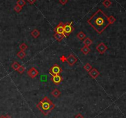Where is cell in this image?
<instances>
[{
	"label": "cell",
	"instance_id": "52a82bcc",
	"mask_svg": "<svg viewBox=\"0 0 126 118\" xmlns=\"http://www.w3.org/2000/svg\"><path fill=\"white\" fill-rule=\"evenodd\" d=\"M77 58L75 57L74 55H72V54H70V55L67 58L66 62H68V64L70 66L75 64L77 62Z\"/></svg>",
	"mask_w": 126,
	"mask_h": 118
},
{
	"label": "cell",
	"instance_id": "603a6c76",
	"mask_svg": "<svg viewBox=\"0 0 126 118\" xmlns=\"http://www.w3.org/2000/svg\"><path fill=\"white\" fill-rule=\"evenodd\" d=\"M26 3L24 0H18L17 1V4H18V5L21 7H23L24 6L26 5Z\"/></svg>",
	"mask_w": 126,
	"mask_h": 118
},
{
	"label": "cell",
	"instance_id": "4316f807",
	"mask_svg": "<svg viewBox=\"0 0 126 118\" xmlns=\"http://www.w3.org/2000/svg\"><path fill=\"white\" fill-rule=\"evenodd\" d=\"M68 0H59V3H61L62 5H64V4H66L68 3Z\"/></svg>",
	"mask_w": 126,
	"mask_h": 118
},
{
	"label": "cell",
	"instance_id": "3957f363",
	"mask_svg": "<svg viewBox=\"0 0 126 118\" xmlns=\"http://www.w3.org/2000/svg\"><path fill=\"white\" fill-rule=\"evenodd\" d=\"M62 70L61 68L57 64H55L53 66L50 68V71H49V73L51 74V75H59L61 73H62Z\"/></svg>",
	"mask_w": 126,
	"mask_h": 118
},
{
	"label": "cell",
	"instance_id": "2e32d148",
	"mask_svg": "<svg viewBox=\"0 0 126 118\" xmlns=\"http://www.w3.org/2000/svg\"><path fill=\"white\" fill-rule=\"evenodd\" d=\"M20 65L19 64V63H18L17 61H15V62H13L11 65V67L14 70V71H17L19 68L20 67Z\"/></svg>",
	"mask_w": 126,
	"mask_h": 118
},
{
	"label": "cell",
	"instance_id": "7a4b0ae2",
	"mask_svg": "<svg viewBox=\"0 0 126 118\" xmlns=\"http://www.w3.org/2000/svg\"><path fill=\"white\" fill-rule=\"evenodd\" d=\"M36 106L43 115L47 116L55 108V104L50 100L48 97H45Z\"/></svg>",
	"mask_w": 126,
	"mask_h": 118
},
{
	"label": "cell",
	"instance_id": "9a60e30c",
	"mask_svg": "<svg viewBox=\"0 0 126 118\" xmlns=\"http://www.w3.org/2000/svg\"><path fill=\"white\" fill-rule=\"evenodd\" d=\"M40 32L37 29H34L31 32V35L35 38H38L40 36Z\"/></svg>",
	"mask_w": 126,
	"mask_h": 118
},
{
	"label": "cell",
	"instance_id": "6da1fadb",
	"mask_svg": "<svg viewBox=\"0 0 126 118\" xmlns=\"http://www.w3.org/2000/svg\"><path fill=\"white\" fill-rule=\"evenodd\" d=\"M87 22L99 34L104 32V30L110 25L108 21V17L101 9H98L87 20Z\"/></svg>",
	"mask_w": 126,
	"mask_h": 118
},
{
	"label": "cell",
	"instance_id": "5b68a950",
	"mask_svg": "<svg viewBox=\"0 0 126 118\" xmlns=\"http://www.w3.org/2000/svg\"><path fill=\"white\" fill-rule=\"evenodd\" d=\"M96 49H97V51L99 52V54H101V55H103L104 53L107 51L108 48L107 46L104 44V43L101 42V43H99V44H98V46L96 47Z\"/></svg>",
	"mask_w": 126,
	"mask_h": 118
},
{
	"label": "cell",
	"instance_id": "277c9868",
	"mask_svg": "<svg viewBox=\"0 0 126 118\" xmlns=\"http://www.w3.org/2000/svg\"><path fill=\"white\" fill-rule=\"evenodd\" d=\"M72 22H71L70 23H66L64 25V34L66 37L69 36V34L74 31V28L72 26Z\"/></svg>",
	"mask_w": 126,
	"mask_h": 118
},
{
	"label": "cell",
	"instance_id": "d6986e66",
	"mask_svg": "<svg viewBox=\"0 0 126 118\" xmlns=\"http://www.w3.org/2000/svg\"><path fill=\"white\" fill-rule=\"evenodd\" d=\"M112 3L110 0H104V1L103 2V4L105 8H109L110 6L111 5Z\"/></svg>",
	"mask_w": 126,
	"mask_h": 118
},
{
	"label": "cell",
	"instance_id": "d4e9b609",
	"mask_svg": "<svg viewBox=\"0 0 126 118\" xmlns=\"http://www.w3.org/2000/svg\"><path fill=\"white\" fill-rule=\"evenodd\" d=\"M24 71H25V67L22 66H20V67H19V69H18V71H17L18 73L20 74H23L24 72Z\"/></svg>",
	"mask_w": 126,
	"mask_h": 118
},
{
	"label": "cell",
	"instance_id": "ffe728a7",
	"mask_svg": "<svg viewBox=\"0 0 126 118\" xmlns=\"http://www.w3.org/2000/svg\"><path fill=\"white\" fill-rule=\"evenodd\" d=\"M84 69L87 72H90L92 70V67L90 63H87L85 66H84Z\"/></svg>",
	"mask_w": 126,
	"mask_h": 118
},
{
	"label": "cell",
	"instance_id": "7402d4cb",
	"mask_svg": "<svg viewBox=\"0 0 126 118\" xmlns=\"http://www.w3.org/2000/svg\"><path fill=\"white\" fill-rule=\"evenodd\" d=\"M19 48H20V50H22V51H25V50H26L27 48H28V46H27V45L26 44V43H23L21 44H20Z\"/></svg>",
	"mask_w": 126,
	"mask_h": 118
},
{
	"label": "cell",
	"instance_id": "f1b7e54d",
	"mask_svg": "<svg viewBox=\"0 0 126 118\" xmlns=\"http://www.w3.org/2000/svg\"><path fill=\"white\" fill-rule=\"evenodd\" d=\"M75 118H84V117L80 113H79L75 116Z\"/></svg>",
	"mask_w": 126,
	"mask_h": 118
},
{
	"label": "cell",
	"instance_id": "4fadbf2b",
	"mask_svg": "<svg viewBox=\"0 0 126 118\" xmlns=\"http://www.w3.org/2000/svg\"><path fill=\"white\" fill-rule=\"evenodd\" d=\"M51 95L53 96L55 98H58L60 95H61V91L57 88H55V90H53L51 92Z\"/></svg>",
	"mask_w": 126,
	"mask_h": 118
},
{
	"label": "cell",
	"instance_id": "ac0fdd59",
	"mask_svg": "<svg viewBox=\"0 0 126 118\" xmlns=\"http://www.w3.org/2000/svg\"><path fill=\"white\" fill-rule=\"evenodd\" d=\"M17 56L18 58H19L20 59H23L26 57V53L24 51H22V50H20V51L17 53Z\"/></svg>",
	"mask_w": 126,
	"mask_h": 118
},
{
	"label": "cell",
	"instance_id": "8fae6325",
	"mask_svg": "<svg viewBox=\"0 0 126 118\" xmlns=\"http://www.w3.org/2000/svg\"><path fill=\"white\" fill-rule=\"evenodd\" d=\"M54 37L56 38V40L57 41V42H61V41L63 40V38L66 37L65 35H64V34H61V33H55V34L54 35Z\"/></svg>",
	"mask_w": 126,
	"mask_h": 118
},
{
	"label": "cell",
	"instance_id": "83f0119b",
	"mask_svg": "<svg viewBox=\"0 0 126 118\" xmlns=\"http://www.w3.org/2000/svg\"><path fill=\"white\" fill-rule=\"evenodd\" d=\"M0 118H12L11 116L9 114H6V115H3L1 116H0Z\"/></svg>",
	"mask_w": 126,
	"mask_h": 118
},
{
	"label": "cell",
	"instance_id": "44dd1931",
	"mask_svg": "<svg viewBox=\"0 0 126 118\" xmlns=\"http://www.w3.org/2000/svg\"><path fill=\"white\" fill-rule=\"evenodd\" d=\"M116 18H115L114 16H112V15H111V16L108 17V21H109V23H110V24H114V23L116 22Z\"/></svg>",
	"mask_w": 126,
	"mask_h": 118
},
{
	"label": "cell",
	"instance_id": "484cf974",
	"mask_svg": "<svg viewBox=\"0 0 126 118\" xmlns=\"http://www.w3.org/2000/svg\"><path fill=\"white\" fill-rule=\"evenodd\" d=\"M60 60H61V62H66L67 60V58L65 56H61V57H60Z\"/></svg>",
	"mask_w": 126,
	"mask_h": 118
},
{
	"label": "cell",
	"instance_id": "7c38bea8",
	"mask_svg": "<svg viewBox=\"0 0 126 118\" xmlns=\"http://www.w3.org/2000/svg\"><path fill=\"white\" fill-rule=\"evenodd\" d=\"M80 51H81V52L83 54H84L85 55H87L90 53V49L89 47L84 46L83 48H82Z\"/></svg>",
	"mask_w": 126,
	"mask_h": 118
},
{
	"label": "cell",
	"instance_id": "e0dca14e",
	"mask_svg": "<svg viewBox=\"0 0 126 118\" xmlns=\"http://www.w3.org/2000/svg\"><path fill=\"white\" fill-rule=\"evenodd\" d=\"M77 37L80 40H82L85 39V38H86V35L83 32H80L77 34Z\"/></svg>",
	"mask_w": 126,
	"mask_h": 118
},
{
	"label": "cell",
	"instance_id": "5bb4252c",
	"mask_svg": "<svg viewBox=\"0 0 126 118\" xmlns=\"http://www.w3.org/2000/svg\"><path fill=\"white\" fill-rule=\"evenodd\" d=\"M92 43H93L92 40L90 39V38H88V37L85 38L84 40V44H85V46H86L89 47L92 44Z\"/></svg>",
	"mask_w": 126,
	"mask_h": 118
},
{
	"label": "cell",
	"instance_id": "30bf717a",
	"mask_svg": "<svg viewBox=\"0 0 126 118\" xmlns=\"http://www.w3.org/2000/svg\"><path fill=\"white\" fill-rule=\"evenodd\" d=\"M88 74H89V75L92 78H93V79H96L98 76L99 75L100 73L98 71V70L96 68H93L90 71L88 72Z\"/></svg>",
	"mask_w": 126,
	"mask_h": 118
},
{
	"label": "cell",
	"instance_id": "cb8c5ba5",
	"mask_svg": "<svg viewBox=\"0 0 126 118\" xmlns=\"http://www.w3.org/2000/svg\"><path fill=\"white\" fill-rule=\"evenodd\" d=\"M22 7L20 6H19L18 4H16V5L15 6V7H14V10H15V11L17 12V13H20V12L21 11V10H22Z\"/></svg>",
	"mask_w": 126,
	"mask_h": 118
},
{
	"label": "cell",
	"instance_id": "8992f818",
	"mask_svg": "<svg viewBox=\"0 0 126 118\" xmlns=\"http://www.w3.org/2000/svg\"><path fill=\"white\" fill-rule=\"evenodd\" d=\"M27 74H28V76L30 77L32 79H34L35 78L37 75L39 74V72L38 71V70L35 67H32V68L30 69L27 71Z\"/></svg>",
	"mask_w": 126,
	"mask_h": 118
},
{
	"label": "cell",
	"instance_id": "f546056e",
	"mask_svg": "<svg viewBox=\"0 0 126 118\" xmlns=\"http://www.w3.org/2000/svg\"><path fill=\"white\" fill-rule=\"evenodd\" d=\"M27 1H28L30 4H33L35 3L36 0H27Z\"/></svg>",
	"mask_w": 126,
	"mask_h": 118
},
{
	"label": "cell",
	"instance_id": "ba28073f",
	"mask_svg": "<svg viewBox=\"0 0 126 118\" xmlns=\"http://www.w3.org/2000/svg\"><path fill=\"white\" fill-rule=\"evenodd\" d=\"M51 80L55 85H59L62 82L63 79L61 75H53L52 77L51 78Z\"/></svg>",
	"mask_w": 126,
	"mask_h": 118
},
{
	"label": "cell",
	"instance_id": "9c48e42d",
	"mask_svg": "<svg viewBox=\"0 0 126 118\" xmlns=\"http://www.w3.org/2000/svg\"><path fill=\"white\" fill-rule=\"evenodd\" d=\"M64 24L62 22H60L59 24L56 26L55 29V33H61V34H64Z\"/></svg>",
	"mask_w": 126,
	"mask_h": 118
}]
</instances>
